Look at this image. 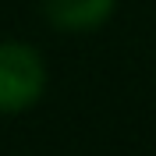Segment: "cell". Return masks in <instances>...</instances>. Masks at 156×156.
Here are the masks:
<instances>
[{
  "instance_id": "6da1fadb",
  "label": "cell",
  "mask_w": 156,
  "mask_h": 156,
  "mask_svg": "<svg viewBox=\"0 0 156 156\" xmlns=\"http://www.w3.org/2000/svg\"><path fill=\"white\" fill-rule=\"evenodd\" d=\"M50 89V68L39 46L25 39H0V117L29 114Z\"/></svg>"
},
{
  "instance_id": "7a4b0ae2",
  "label": "cell",
  "mask_w": 156,
  "mask_h": 156,
  "mask_svg": "<svg viewBox=\"0 0 156 156\" xmlns=\"http://www.w3.org/2000/svg\"><path fill=\"white\" fill-rule=\"evenodd\" d=\"M39 14L60 36H92L117 14V0H39Z\"/></svg>"
}]
</instances>
